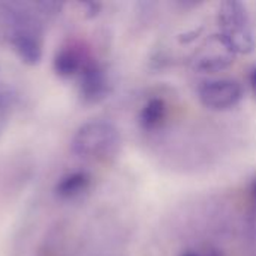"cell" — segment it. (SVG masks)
Returning a JSON list of instances; mask_svg holds the SVG:
<instances>
[{
  "label": "cell",
  "instance_id": "obj_2",
  "mask_svg": "<svg viewBox=\"0 0 256 256\" xmlns=\"http://www.w3.org/2000/svg\"><path fill=\"white\" fill-rule=\"evenodd\" d=\"M218 21L220 26L219 40L231 54H250L255 50V36L244 3L237 0L222 2Z\"/></svg>",
  "mask_w": 256,
  "mask_h": 256
},
{
  "label": "cell",
  "instance_id": "obj_12",
  "mask_svg": "<svg viewBox=\"0 0 256 256\" xmlns=\"http://www.w3.org/2000/svg\"><path fill=\"white\" fill-rule=\"evenodd\" d=\"M178 256H216L213 254H204V252H200V250H186L183 254H180Z\"/></svg>",
  "mask_w": 256,
  "mask_h": 256
},
{
  "label": "cell",
  "instance_id": "obj_6",
  "mask_svg": "<svg viewBox=\"0 0 256 256\" xmlns=\"http://www.w3.org/2000/svg\"><path fill=\"white\" fill-rule=\"evenodd\" d=\"M86 63L87 60L84 58L80 50L74 46H66L56 52L54 60H52V69L58 76L69 78L74 75H80Z\"/></svg>",
  "mask_w": 256,
  "mask_h": 256
},
{
  "label": "cell",
  "instance_id": "obj_8",
  "mask_svg": "<svg viewBox=\"0 0 256 256\" xmlns=\"http://www.w3.org/2000/svg\"><path fill=\"white\" fill-rule=\"evenodd\" d=\"M168 114V106L166 102L162 98H152L148 99L138 116L140 126L146 130H154L162 126Z\"/></svg>",
  "mask_w": 256,
  "mask_h": 256
},
{
  "label": "cell",
  "instance_id": "obj_9",
  "mask_svg": "<svg viewBox=\"0 0 256 256\" xmlns=\"http://www.w3.org/2000/svg\"><path fill=\"white\" fill-rule=\"evenodd\" d=\"M232 63L231 56H208L204 58H200L195 64V69L202 74H216L224 69H226Z\"/></svg>",
  "mask_w": 256,
  "mask_h": 256
},
{
  "label": "cell",
  "instance_id": "obj_4",
  "mask_svg": "<svg viewBox=\"0 0 256 256\" xmlns=\"http://www.w3.org/2000/svg\"><path fill=\"white\" fill-rule=\"evenodd\" d=\"M200 102L212 111H230L243 99V87L232 78H213L198 87Z\"/></svg>",
  "mask_w": 256,
  "mask_h": 256
},
{
  "label": "cell",
  "instance_id": "obj_1",
  "mask_svg": "<svg viewBox=\"0 0 256 256\" xmlns=\"http://www.w3.org/2000/svg\"><path fill=\"white\" fill-rule=\"evenodd\" d=\"M122 146L117 126L108 120H88L72 136V152L86 160H106L114 158Z\"/></svg>",
  "mask_w": 256,
  "mask_h": 256
},
{
  "label": "cell",
  "instance_id": "obj_3",
  "mask_svg": "<svg viewBox=\"0 0 256 256\" xmlns=\"http://www.w3.org/2000/svg\"><path fill=\"white\" fill-rule=\"evenodd\" d=\"M10 45L18 58L26 64H38L44 56V40L39 27L27 15L20 14L12 22L9 36Z\"/></svg>",
  "mask_w": 256,
  "mask_h": 256
},
{
  "label": "cell",
  "instance_id": "obj_13",
  "mask_svg": "<svg viewBox=\"0 0 256 256\" xmlns=\"http://www.w3.org/2000/svg\"><path fill=\"white\" fill-rule=\"evenodd\" d=\"M249 195L252 198V201L256 204V177L250 182V186H249Z\"/></svg>",
  "mask_w": 256,
  "mask_h": 256
},
{
  "label": "cell",
  "instance_id": "obj_11",
  "mask_svg": "<svg viewBox=\"0 0 256 256\" xmlns=\"http://www.w3.org/2000/svg\"><path fill=\"white\" fill-rule=\"evenodd\" d=\"M249 86H250L254 94L256 96V64L252 66L250 70H249Z\"/></svg>",
  "mask_w": 256,
  "mask_h": 256
},
{
  "label": "cell",
  "instance_id": "obj_10",
  "mask_svg": "<svg viewBox=\"0 0 256 256\" xmlns=\"http://www.w3.org/2000/svg\"><path fill=\"white\" fill-rule=\"evenodd\" d=\"M6 124H8V108H6L4 99L0 96V136L3 135L6 129Z\"/></svg>",
  "mask_w": 256,
  "mask_h": 256
},
{
  "label": "cell",
  "instance_id": "obj_7",
  "mask_svg": "<svg viewBox=\"0 0 256 256\" xmlns=\"http://www.w3.org/2000/svg\"><path fill=\"white\" fill-rule=\"evenodd\" d=\"M92 184V177L84 171L69 172L62 177L56 186V195L62 200H75L84 195Z\"/></svg>",
  "mask_w": 256,
  "mask_h": 256
},
{
  "label": "cell",
  "instance_id": "obj_5",
  "mask_svg": "<svg viewBox=\"0 0 256 256\" xmlns=\"http://www.w3.org/2000/svg\"><path fill=\"white\" fill-rule=\"evenodd\" d=\"M110 84L105 69L93 62L87 60L84 68L80 72V93L87 102H99L108 93Z\"/></svg>",
  "mask_w": 256,
  "mask_h": 256
}]
</instances>
